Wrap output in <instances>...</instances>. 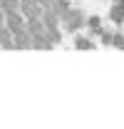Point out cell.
<instances>
[{"label":"cell","instance_id":"ba28073f","mask_svg":"<svg viewBox=\"0 0 124 129\" xmlns=\"http://www.w3.org/2000/svg\"><path fill=\"white\" fill-rule=\"evenodd\" d=\"M75 47H77V50H94L97 45H94L89 37H82V35H77V37H75Z\"/></svg>","mask_w":124,"mask_h":129},{"label":"cell","instance_id":"8992f818","mask_svg":"<svg viewBox=\"0 0 124 129\" xmlns=\"http://www.w3.org/2000/svg\"><path fill=\"white\" fill-rule=\"evenodd\" d=\"M112 22H114L117 27H122V22H124V10H122V0H114V3H112Z\"/></svg>","mask_w":124,"mask_h":129},{"label":"cell","instance_id":"52a82bcc","mask_svg":"<svg viewBox=\"0 0 124 129\" xmlns=\"http://www.w3.org/2000/svg\"><path fill=\"white\" fill-rule=\"evenodd\" d=\"M45 35L50 37V42H52V45L62 42V30H60V25H55V27H45Z\"/></svg>","mask_w":124,"mask_h":129},{"label":"cell","instance_id":"6da1fadb","mask_svg":"<svg viewBox=\"0 0 124 129\" xmlns=\"http://www.w3.org/2000/svg\"><path fill=\"white\" fill-rule=\"evenodd\" d=\"M84 20H87V15H84L82 10H77V8H70V10H67V15L62 17L60 22H62V25H65L70 32H77L79 27L84 25Z\"/></svg>","mask_w":124,"mask_h":129},{"label":"cell","instance_id":"8fae6325","mask_svg":"<svg viewBox=\"0 0 124 129\" xmlns=\"http://www.w3.org/2000/svg\"><path fill=\"white\" fill-rule=\"evenodd\" d=\"M17 3H20V0H0V10H3V13L17 10Z\"/></svg>","mask_w":124,"mask_h":129},{"label":"cell","instance_id":"7c38bea8","mask_svg":"<svg viewBox=\"0 0 124 129\" xmlns=\"http://www.w3.org/2000/svg\"><path fill=\"white\" fill-rule=\"evenodd\" d=\"M0 25H5V13L0 10Z\"/></svg>","mask_w":124,"mask_h":129},{"label":"cell","instance_id":"9c48e42d","mask_svg":"<svg viewBox=\"0 0 124 129\" xmlns=\"http://www.w3.org/2000/svg\"><path fill=\"white\" fill-rule=\"evenodd\" d=\"M84 22L89 25V30H92L94 35H99V30H102V20H99V17H87Z\"/></svg>","mask_w":124,"mask_h":129},{"label":"cell","instance_id":"277c9868","mask_svg":"<svg viewBox=\"0 0 124 129\" xmlns=\"http://www.w3.org/2000/svg\"><path fill=\"white\" fill-rule=\"evenodd\" d=\"M13 45L15 50H32V37L27 35V30H20L13 35Z\"/></svg>","mask_w":124,"mask_h":129},{"label":"cell","instance_id":"3957f363","mask_svg":"<svg viewBox=\"0 0 124 129\" xmlns=\"http://www.w3.org/2000/svg\"><path fill=\"white\" fill-rule=\"evenodd\" d=\"M17 10H20V15L25 17V20L40 17V13H42V8H40L35 0H20V3H17Z\"/></svg>","mask_w":124,"mask_h":129},{"label":"cell","instance_id":"7a4b0ae2","mask_svg":"<svg viewBox=\"0 0 124 129\" xmlns=\"http://www.w3.org/2000/svg\"><path fill=\"white\" fill-rule=\"evenodd\" d=\"M5 27L13 32H20V30H25V17L20 15V10H10V13H5Z\"/></svg>","mask_w":124,"mask_h":129},{"label":"cell","instance_id":"5b68a950","mask_svg":"<svg viewBox=\"0 0 124 129\" xmlns=\"http://www.w3.org/2000/svg\"><path fill=\"white\" fill-rule=\"evenodd\" d=\"M0 47L3 50H15V45H13V32L8 30L5 25H0Z\"/></svg>","mask_w":124,"mask_h":129},{"label":"cell","instance_id":"30bf717a","mask_svg":"<svg viewBox=\"0 0 124 129\" xmlns=\"http://www.w3.org/2000/svg\"><path fill=\"white\" fill-rule=\"evenodd\" d=\"M109 42H112V47H117V50H122V47H124V35H122V30H117V32H114V35H112V40H109Z\"/></svg>","mask_w":124,"mask_h":129}]
</instances>
